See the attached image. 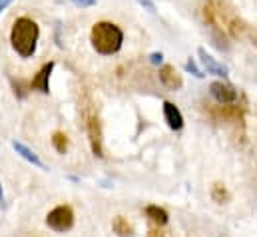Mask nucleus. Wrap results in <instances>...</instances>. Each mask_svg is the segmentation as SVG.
Listing matches in <instances>:
<instances>
[{"label":"nucleus","instance_id":"1","mask_svg":"<svg viewBox=\"0 0 257 237\" xmlns=\"http://www.w3.org/2000/svg\"><path fill=\"white\" fill-rule=\"evenodd\" d=\"M40 40V26L30 16H18L10 28V46L20 58H32Z\"/></svg>","mask_w":257,"mask_h":237},{"label":"nucleus","instance_id":"2","mask_svg":"<svg viewBox=\"0 0 257 237\" xmlns=\"http://www.w3.org/2000/svg\"><path fill=\"white\" fill-rule=\"evenodd\" d=\"M90 42L100 56H114L124 46V30L116 22L100 20L90 30Z\"/></svg>","mask_w":257,"mask_h":237},{"label":"nucleus","instance_id":"3","mask_svg":"<svg viewBox=\"0 0 257 237\" xmlns=\"http://www.w3.org/2000/svg\"><path fill=\"white\" fill-rule=\"evenodd\" d=\"M46 225L58 233L70 231L74 227V209L70 205H58L46 215Z\"/></svg>","mask_w":257,"mask_h":237},{"label":"nucleus","instance_id":"4","mask_svg":"<svg viewBox=\"0 0 257 237\" xmlns=\"http://www.w3.org/2000/svg\"><path fill=\"white\" fill-rule=\"evenodd\" d=\"M86 132L90 138V148L96 158H104V148H102V126L96 114L86 116Z\"/></svg>","mask_w":257,"mask_h":237},{"label":"nucleus","instance_id":"5","mask_svg":"<svg viewBox=\"0 0 257 237\" xmlns=\"http://www.w3.org/2000/svg\"><path fill=\"white\" fill-rule=\"evenodd\" d=\"M209 94H211L213 100H215L217 104H221V106H231V104H235L237 98H239L237 90H235L231 84L219 82V80L209 84Z\"/></svg>","mask_w":257,"mask_h":237},{"label":"nucleus","instance_id":"6","mask_svg":"<svg viewBox=\"0 0 257 237\" xmlns=\"http://www.w3.org/2000/svg\"><path fill=\"white\" fill-rule=\"evenodd\" d=\"M54 68H56V62H54V60L46 62V64L36 72V76L28 82V88H30V90H36V92H40V94H50V78H52Z\"/></svg>","mask_w":257,"mask_h":237},{"label":"nucleus","instance_id":"7","mask_svg":"<svg viewBox=\"0 0 257 237\" xmlns=\"http://www.w3.org/2000/svg\"><path fill=\"white\" fill-rule=\"evenodd\" d=\"M197 56H199L201 66H203V70H205L207 74H211V76H219V78H227V76H229L227 66L221 64V62H217V60L213 58L205 48H197Z\"/></svg>","mask_w":257,"mask_h":237},{"label":"nucleus","instance_id":"8","mask_svg":"<svg viewBox=\"0 0 257 237\" xmlns=\"http://www.w3.org/2000/svg\"><path fill=\"white\" fill-rule=\"evenodd\" d=\"M160 82H162V86L168 88L170 92H178V90H182V86H184L182 74H178V70H176L174 66H170V64H166V66L160 68Z\"/></svg>","mask_w":257,"mask_h":237},{"label":"nucleus","instance_id":"9","mask_svg":"<svg viewBox=\"0 0 257 237\" xmlns=\"http://www.w3.org/2000/svg\"><path fill=\"white\" fill-rule=\"evenodd\" d=\"M10 146H12V150H14V152H16L20 158H24V160H26L28 164H32L34 168H38V170H44V172L48 170V166H46V164H44V162L38 158V154H36L34 150H30L28 146H24L22 142H16V140H12V142H10Z\"/></svg>","mask_w":257,"mask_h":237},{"label":"nucleus","instance_id":"10","mask_svg":"<svg viewBox=\"0 0 257 237\" xmlns=\"http://www.w3.org/2000/svg\"><path fill=\"white\" fill-rule=\"evenodd\" d=\"M164 118L168 122V126H170L172 130H176V132L184 128V116H182V112L178 110V106L172 104V102H164Z\"/></svg>","mask_w":257,"mask_h":237},{"label":"nucleus","instance_id":"11","mask_svg":"<svg viewBox=\"0 0 257 237\" xmlns=\"http://www.w3.org/2000/svg\"><path fill=\"white\" fill-rule=\"evenodd\" d=\"M146 217H148L152 223L160 225V227H164V225L170 221L168 211H166V209H162L160 205H148V207H146Z\"/></svg>","mask_w":257,"mask_h":237},{"label":"nucleus","instance_id":"12","mask_svg":"<svg viewBox=\"0 0 257 237\" xmlns=\"http://www.w3.org/2000/svg\"><path fill=\"white\" fill-rule=\"evenodd\" d=\"M112 229H114V233H116L118 237L134 235V227L128 223V219L122 217V215H116V217H114V221H112Z\"/></svg>","mask_w":257,"mask_h":237},{"label":"nucleus","instance_id":"13","mask_svg":"<svg viewBox=\"0 0 257 237\" xmlns=\"http://www.w3.org/2000/svg\"><path fill=\"white\" fill-rule=\"evenodd\" d=\"M209 195H211V199H213L215 203H227V201H229V191H227V189H225V185H223V183H219V181L211 185Z\"/></svg>","mask_w":257,"mask_h":237},{"label":"nucleus","instance_id":"14","mask_svg":"<svg viewBox=\"0 0 257 237\" xmlns=\"http://www.w3.org/2000/svg\"><path fill=\"white\" fill-rule=\"evenodd\" d=\"M52 146H54V150L58 154H66L68 152V146H70L68 136H66L64 132H54L52 134Z\"/></svg>","mask_w":257,"mask_h":237},{"label":"nucleus","instance_id":"15","mask_svg":"<svg viewBox=\"0 0 257 237\" xmlns=\"http://www.w3.org/2000/svg\"><path fill=\"white\" fill-rule=\"evenodd\" d=\"M186 72L193 74L195 78H203V76H205V74H203V70H201V68H199V66H197V64H195L192 58L186 62Z\"/></svg>","mask_w":257,"mask_h":237},{"label":"nucleus","instance_id":"16","mask_svg":"<svg viewBox=\"0 0 257 237\" xmlns=\"http://www.w3.org/2000/svg\"><path fill=\"white\" fill-rule=\"evenodd\" d=\"M74 6H78V8H90V6H96V2L98 0H70Z\"/></svg>","mask_w":257,"mask_h":237},{"label":"nucleus","instance_id":"17","mask_svg":"<svg viewBox=\"0 0 257 237\" xmlns=\"http://www.w3.org/2000/svg\"><path fill=\"white\" fill-rule=\"evenodd\" d=\"M12 86H14V92H16L18 98H24V96H26V92H24V88H22V80H14Z\"/></svg>","mask_w":257,"mask_h":237},{"label":"nucleus","instance_id":"18","mask_svg":"<svg viewBox=\"0 0 257 237\" xmlns=\"http://www.w3.org/2000/svg\"><path fill=\"white\" fill-rule=\"evenodd\" d=\"M138 4L144 6V8H146L148 12H152V14L156 12V2H154V0H138Z\"/></svg>","mask_w":257,"mask_h":237},{"label":"nucleus","instance_id":"19","mask_svg":"<svg viewBox=\"0 0 257 237\" xmlns=\"http://www.w3.org/2000/svg\"><path fill=\"white\" fill-rule=\"evenodd\" d=\"M148 237H166V233L160 229V225L154 223V225L150 227V231H148Z\"/></svg>","mask_w":257,"mask_h":237},{"label":"nucleus","instance_id":"20","mask_svg":"<svg viewBox=\"0 0 257 237\" xmlns=\"http://www.w3.org/2000/svg\"><path fill=\"white\" fill-rule=\"evenodd\" d=\"M150 62L156 64V66H160V64L164 62V54H162V52H152V54H150Z\"/></svg>","mask_w":257,"mask_h":237},{"label":"nucleus","instance_id":"21","mask_svg":"<svg viewBox=\"0 0 257 237\" xmlns=\"http://www.w3.org/2000/svg\"><path fill=\"white\" fill-rule=\"evenodd\" d=\"M12 2H14V0H0V14H2V12H4Z\"/></svg>","mask_w":257,"mask_h":237},{"label":"nucleus","instance_id":"22","mask_svg":"<svg viewBox=\"0 0 257 237\" xmlns=\"http://www.w3.org/2000/svg\"><path fill=\"white\" fill-rule=\"evenodd\" d=\"M4 203V191H2V183H0V205Z\"/></svg>","mask_w":257,"mask_h":237}]
</instances>
